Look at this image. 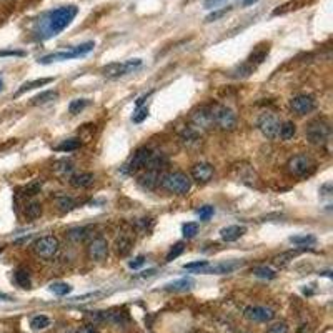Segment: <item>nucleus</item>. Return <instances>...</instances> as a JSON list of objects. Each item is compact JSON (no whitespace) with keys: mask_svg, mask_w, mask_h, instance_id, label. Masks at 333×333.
<instances>
[{"mask_svg":"<svg viewBox=\"0 0 333 333\" xmlns=\"http://www.w3.org/2000/svg\"><path fill=\"white\" fill-rule=\"evenodd\" d=\"M315 99L312 95H305V94H301V95H296L293 97L292 100H290V108L296 113V115H307V113H310L315 110Z\"/></svg>","mask_w":333,"mask_h":333,"instance_id":"2eb2a0df","label":"nucleus"},{"mask_svg":"<svg viewBox=\"0 0 333 333\" xmlns=\"http://www.w3.org/2000/svg\"><path fill=\"white\" fill-rule=\"evenodd\" d=\"M52 172L60 180H69L74 175V163L70 160H58L52 165Z\"/></svg>","mask_w":333,"mask_h":333,"instance_id":"a211bd4d","label":"nucleus"},{"mask_svg":"<svg viewBox=\"0 0 333 333\" xmlns=\"http://www.w3.org/2000/svg\"><path fill=\"white\" fill-rule=\"evenodd\" d=\"M30 326H32V330H45L50 326V318L45 315H35L30 320Z\"/></svg>","mask_w":333,"mask_h":333,"instance_id":"c9c22d12","label":"nucleus"},{"mask_svg":"<svg viewBox=\"0 0 333 333\" xmlns=\"http://www.w3.org/2000/svg\"><path fill=\"white\" fill-rule=\"evenodd\" d=\"M55 78H52V77H48V78H37V80H32V82H25L23 85L17 90V94L15 97H20L22 94H25V92H30V90H34V88H37V87H42V85H47V83H50L53 82Z\"/></svg>","mask_w":333,"mask_h":333,"instance_id":"bb28decb","label":"nucleus"},{"mask_svg":"<svg viewBox=\"0 0 333 333\" xmlns=\"http://www.w3.org/2000/svg\"><path fill=\"white\" fill-rule=\"evenodd\" d=\"M288 172L293 175V177H307L315 170V162L312 157H308L305 154L295 155L288 160L287 163Z\"/></svg>","mask_w":333,"mask_h":333,"instance_id":"6e6552de","label":"nucleus"},{"mask_svg":"<svg viewBox=\"0 0 333 333\" xmlns=\"http://www.w3.org/2000/svg\"><path fill=\"white\" fill-rule=\"evenodd\" d=\"M193 285H195L193 278H180V280H175V282L167 283L165 288H163V290H167V292H175V293H178V292H189V290H192Z\"/></svg>","mask_w":333,"mask_h":333,"instance_id":"393cba45","label":"nucleus"},{"mask_svg":"<svg viewBox=\"0 0 333 333\" xmlns=\"http://www.w3.org/2000/svg\"><path fill=\"white\" fill-rule=\"evenodd\" d=\"M143 263H145V257H143V255H138V257H135V258L132 260V262L129 263V266H130V268L135 270V268H140Z\"/></svg>","mask_w":333,"mask_h":333,"instance_id":"3c124183","label":"nucleus"},{"mask_svg":"<svg viewBox=\"0 0 333 333\" xmlns=\"http://www.w3.org/2000/svg\"><path fill=\"white\" fill-rule=\"evenodd\" d=\"M55 99H58V92H55V90H47V92H42L37 97H34L32 105H44V104H48V102H52Z\"/></svg>","mask_w":333,"mask_h":333,"instance_id":"473e14b6","label":"nucleus"},{"mask_svg":"<svg viewBox=\"0 0 333 333\" xmlns=\"http://www.w3.org/2000/svg\"><path fill=\"white\" fill-rule=\"evenodd\" d=\"M132 247H133L132 232H120L113 241V250L117 257H127L132 252Z\"/></svg>","mask_w":333,"mask_h":333,"instance_id":"f3484780","label":"nucleus"},{"mask_svg":"<svg viewBox=\"0 0 333 333\" xmlns=\"http://www.w3.org/2000/svg\"><path fill=\"white\" fill-rule=\"evenodd\" d=\"M290 241L295 245H301V247H307V245H313L317 238L313 235H298V237H290Z\"/></svg>","mask_w":333,"mask_h":333,"instance_id":"a19ab883","label":"nucleus"},{"mask_svg":"<svg viewBox=\"0 0 333 333\" xmlns=\"http://www.w3.org/2000/svg\"><path fill=\"white\" fill-rule=\"evenodd\" d=\"M90 102L87 99H77V100H72L70 102V105H69V112L72 115H77V113H80L83 108L88 107Z\"/></svg>","mask_w":333,"mask_h":333,"instance_id":"ea45409f","label":"nucleus"},{"mask_svg":"<svg viewBox=\"0 0 333 333\" xmlns=\"http://www.w3.org/2000/svg\"><path fill=\"white\" fill-rule=\"evenodd\" d=\"M77 333H99V330L94 328L92 325H85V326H80V328L77 330Z\"/></svg>","mask_w":333,"mask_h":333,"instance_id":"864d4df0","label":"nucleus"},{"mask_svg":"<svg viewBox=\"0 0 333 333\" xmlns=\"http://www.w3.org/2000/svg\"><path fill=\"white\" fill-rule=\"evenodd\" d=\"M230 10H232V7H223V9H220V10L211 12V14L207 17V19H205V22H215V20H219V19H222L223 15H227Z\"/></svg>","mask_w":333,"mask_h":333,"instance_id":"49530a36","label":"nucleus"},{"mask_svg":"<svg viewBox=\"0 0 333 333\" xmlns=\"http://www.w3.org/2000/svg\"><path fill=\"white\" fill-rule=\"evenodd\" d=\"M152 154H154V152H152V150H150L148 147L138 148L137 152L130 157V160L125 163L124 172L129 173V175H133V173H137L138 170H142V168L145 167V163L148 162L150 155H152Z\"/></svg>","mask_w":333,"mask_h":333,"instance_id":"9b49d317","label":"nucleus"},{"mask_svg":"<svg viewBox=\"0 0 333 333\" xmlns=\"http://www.w3.org/2000/svg\"><path fill=\"white\" fill-rule=\"evenodd\" d=\"M14 282H15V285H19L20 288H25V290L32 288V280H30V274H28V270H25V268L15 270Z\"/></svg>","mask_w":333,"mask_h":333,"instance_id":"cd10ccee","label":"nucleus"},{"mask_svg":"<svg viewBox=\"0 0 333 333\" xmlns=\"http://www.w3.org/2000/svg\"><path fill=\"white\" fill-rule=\"evenodd\" d=\"M0 300H4V301H9V300H10V296H9V295H4V293H0Z\"/></svg>","mask_w":333,"mask_h":333,"instance_id":"4d7b16f0","label":"nucleus"},{"mask_svg":"<svg viewBox=\"0 0 333 333\" xmlns=\"http://www.w3.org/2000/svg\"><path fill=\"white\" fill-rule=\"evenodd\" d=\"M140 65H142L140 58H132V60H127V62H113L102 69V75L107 78H118L122 75L130 74V72L138 69Z\"/></svg>","mask_w":333,"mask_h":333,"instance_id":"0eeeda50","label":"nucleus"},{"mask_svg":"<svg viewBox=\"0 0 333 333\" xmlns=\"http://www.w3.org/2000/svg\"><path fill=\"white\" fill-rule=\"evenodd\" d=\"M190 127L200 133L205 130H210L211 127H214L211 115H210V107H200L197 110H193L190 115Z\"/></svg>","mask_w":333,"mask_h":333,"instance_id":"9d476101","label":"nucleus"},{"mask_svg":"<svg viewBox=\"0 0 333 333\" xmlns=\"http://www.w3.org/2000/svg\"><path fill=\"white\" fill-rule=\"evenodd\" d=\"M80 147H82L80 138H67L60 145H57L55 150L57 152H74V150H78Z\"/></svg>","mask_w":333,"mask_h":333,"instance_id":"2f4dec72","label":"nucleus"},{"mask_svg":"<svg viewBox=\"0 0 333 333\" xmlns=\"http://www.w3.org/2000/svg\"><path fill=\"white\" fill-rule=\"evenodd\" d=\"M310 4H312V0H290V2L280 5V7H277L274 12H271V15H274V17L287 15V14H290V12L300 10V9H304V7H307V5H310Z\"/></svg>","mask_w":333,"mask_h":333,"instance_id":"aec40b11","label":"nucleus"},{"mask_svg":"<svg viewBox=\"0 0 333 333\" xmlns=\"http://www.w3.org/2000/svg\"><path fill=\"white\" fill-rule=\"evenodd\" d=\"M88 230L87 228H83V227H77V228H72L67 232V238L72 240V241H75V244H80V241H83L87 238V233Z\"/></svg>","mask_w":333,"mask_h":333,"instance_id":"f704fd0d","label":"nucleus"},{"mask_svg":"<svg viewBox=\"0 0 333 333\" xmlns=\"http://www.w3.org/2000/svg\"><path fill=\"white\" fill-rule=\"evenodd\" d=\"M0 252H2V247H0Z\"/></svg>","mask_w":333,"mask_h":333,"instance_id":"bf43d9fd","label":"nucleus"},{"mask_svg":"<svg viewBox=\"0 0 333 333\" xmlns=\"http://www.w3.org/2000/svg\"><path fill=\"white\" fill-rule=\"evenodd\" d=\"M252 274L255 277H258V278H263V280H274V278L277 277L275 270H271V268H268V266H263V265L253 266Z\"/></svg>","mask_w":333,"mask_h":333,"instance_id":"72a5a7b5","label":"nucleus"},{"mask_svg":"<svg viewBox=\"0 0 333 333\" xmlns=\"http://www.w3.org/2000/svg\"><path fill=\"white\" fill-rule=\"evenodd\" d=\"M198 217H200V220L202 222H207V220H210V217L214 215V207H210V205H205V207H202L198 211Z\"/></svg>","mask_w":333,"mask_h":333,"instance_id":"de8ad7c7","label":"nucleus"},{"mask_svg":"<svg viewBox=\"0 0 333 333\" xmlns=\"http://www.w3.org/2000/svg\"><path fill=\"white\" fill-rule=\"evenodd\" d=\"M58 250H60V241L57 237H53V235H45V237H40L34 241L35 255L44 260L53 258L58 253Z\"/></svg>","mask_w":333,"mask_h":333,"instance_id":"423d86ee","label":"nucleus"},{"mask_svg":"<svg viewBox=\"0 0 333 333\" xmlns=\"http://www.w3.org/2000/svg\"><path fill=\"white\" fill-rule=\"evenodd\" d=\"M255 2H257V0H244V5H245V7H248V5H252Z\"/></svg>","mask_w":333,"mask_h":333,"instance_id":"6e6d98bb","label":"nucleus"},{"mask_svg":"<svg viewBox=\"0 0 333 333\" xmlns=\"http://www.w3.org/2000/svg\"><path fill=\"white\" fill-rule=\"evenodd\" d=\"M95 181L94 173L90 172H80V173H74L69 178V184L74 187V189H87Z\"/></svg>","mask_w":333,"mask_h":333,"instance_id":"4be33fe9","label":"nucleus"},{"mask_svg":"<svg viewBox=\"0 0 333 333\" xmlns=\"http://www.w3.org/2000/svg\"><path fill=\"white\" fill-rule=\"evenodd\" d=\"M181 232H184L185 238H193L198 232V225L195 222H189V223H185V225L181 227Z\"/></svg>","mask_w":333,"mask_h":333,"instance_id":"c03bdc74","label":"nucleus"},{"mask_svg":"<svg viewBox=\"0 0 333 333\" xmlns=\"http://www.w3.org/2000/svg\"><path fill=\"white\" fill-rule=\"evenodd\" d=\"M223 2H227V0H205L203 2V7L205 9H217L219 5H222Z\"/></svg>","mask_w":333,"mask_h":333,"instance_id":"603ef678","label":"nucleus"},{"mask_svg":"<svg viewBox=\"0 0 333 333\" xmlns=\"http://www.w3.org/2000/svg\"><path fill=\"white\" fill-rule=\"evenodd\" d=\"M245 317L250 320V322H257V323H266L271 322L275 318V312L268 307H247L245 308Z\"/></svg>","mask_w":333,"mask_h":333,"instance_id":"4468645a","label":"nucleus"},{"mask_svg":"<svg viewBox=\"0 0 333 333\" xmlns=\"http://www.w3.org/2000/svg\"><path fill=\"white\" fill-rule=\"evenodd\" d=\"M48 290H50V292L53 295H57V296H65V295H69L72 292V287L65 282H55V283H52V285L48 287Z\"/></svg>","mask_w":333,"mask_h":333,"instance_id":"4c0bfd02","label":"nucleus"},{"mask_svg":"<svg viewBox=\"0 0 333 333\" xmlns=\"http://www.w3.org/2000/svg\"><path fill=\"white\" fill-rule=\"evenodd\" d=\"M4 90V80H2V77H0V92Z\"/></svg>","mask_w":333,"mask_h":333,"instance_id":"13d9d810","label":"nucleus"},{"mask_svg":"<svg viewBox=\"0 0 333 333\" xmlns=\"http://www.w3.org/2000/svg\"><path fill=\"white\" fill-rule=\"evenodd\" d=\"M247 232L245 227H240V225H230L220 230V237L223 241H237L240 237H244Z\"/></svg>","mask_w":333,"mask_h":333,"instance_id":"b1692460","label":"nucleus"},{"mask_svg":"<svg viewBox=\"0 0 333 333\" xmlns=\"http://www.w3.org/2000/svg\"><path fill=\"white\" fill-rule=\"evenodd\" d=\"M42 180H32L30 184H27L23 189L20 190V193L23 197H34V195H37V193L42 190Z\"/></svg>","mask_w":333,"mask_h":333,"instance_id":"e433bc0d","label":"nucleus"},{"mask_svg":"<svg viewBox=\"0 0 333 333\" xmlns=\"http://www.w3.org/2000/svg\"><path fill=\"white\" fill-rule=\"evenodd\" d=\"M305 135H307V140L312 145L320 147V145H325L330 140L331 127L325 118H315L305 127Z\"/></svg>","mask_w":333,"mask_h":333,"instance_id":"7ed1b4c3","label":"nucleus"},{"mask_svg":"<svg viewBox=\"0 0 333 333\" xmlns=\"http://www.w3.org/2000/svg\"><path fill=\"white\" fill-rule=\"evenodd\" d=\"M296 255V252H287V253H282V255L275 257V263H280V265H285L288 260H292Z\"/></svg>","mask_w":333,"mask_h":333,"instance_id":"8fccbe9b","label":"nucleus"},{"mask_svg":"<svg viewBox=\"0 0 333 333\" xmlns=\"http://www.w3.org/2000/svg\"><path fill=\"white\" fill-rule=\"evenodd\" d=\"M23 215L27 220H37L42 215V203L40 202H28L23 208Z\"/></svg>","mask_w":333,"mask_h":333,"instance_id":"c756f323","label":"nucleus"},{"mask_svg":"<svg viewBox=\"0 0 333 333\" xmlns=\"http://www.w3.org/2000/svg\"><path fill=\"white\" fill-rule=\"evenodd\" d=\"M210 115H211V122L215 127H219L223 132H232L237 127V115L225 105H211L210 107Z\"/></svg>","mask_w":333,"mask_h":333,"instance_id":"20e7f679","label":"nucleus"},{"mask_svg":"<svg viewBox=\"0 0 333 333\" xmlns=\"http://www.w3.org/2000/svg\"><path fill=\"white\" fill-rule=\"evenodd\" d=\"M208 266L207 260H197V262H192V263H185L184 265V270H189V271H200L203 274V270Z\"/></svg>","mask_w":333,"mask_h":333,"instance_id":"79ce46f5","label":"nucleus"},{"mask_svg":"<svg viewBox=\"0 0 333 333\" xmlns=\"http://www.w3.org/2000/svg\"><path fill=\"white\" fill-rule=\"evenodd\" d=\"M253 70H255V67L250 65L248 62H244V64L235 67V69L230 72V75H232L233 78H247L253 74Z\"/></svg>","mask_w":333,"mask_h":333,"instance_id":"7c9ffc66","label":"nucleus"},{"mask_svg":"<svg viewBox=\"0 0 333 333\" xmlns=\"http://www.w3.org/2000/svg\"><path fill=\"white\" fill-rule=\"evenodd\" d=\"M78 14L77 5H62L58 9L48 10L42 14L34 25V34L39 40H48L52 37H57L60 32L70 25Z\"/></svg>","mask_w":333,"mask_h":333,"instance_id":"f257e3e1","label":"nucleus"},{"mask_svg":"<svg viewBox=\"0 0 333 333\" xmlns=\"http://www.w3.org/2000/svg\"><path fill=\"white\" fill-rule=\"evenodd\" d=\"M180 143L181 147L185 150H189V152H197L202 147V133L197 132L195 129H192V127H187L184 129V132L180 133Z\"/></svg>","mask_w":333,"mask_h":333,"instance_id":"ddd939ff","label":"nucleus"},{"mask_svg":"<svg viewBox=\"0 0 333 333\" xmlns=\"http://www.w3.org/2000/svg\"><path fill=\"white\" fill-rule=\"evenodd\" d=\"M268 52H270V44H260V45H257L255 48H253V52L250 53V57L247 58V62L257 69V67L266 58Z\"/></svg>","mask_w":333,"mask_h":333,"instance_id":"5701e85b","label":"nucleus"},{"mask_svg":"<svg viewBox=\"0 0 333 333\" xmlns=\"http://www.w3.org/2000/svg\"><path fill=\"white\" fill-rule=\"evenodd\" d=\"M257 127L258 130L263 133V137L270 138V140H274V138L278 137V133H280V120H278L275 115L271 113H262L257 120Z\"/></svg>","mask_w":333,"mask_h":333,"instance_id":"1a4fd4ad","label":"nucleus"},{"mask_svg":"<svg viewBox=\"0 0 333 333\" xmlns=\"http://www.w3.org/2000/svg\"><path fill=\"white\" fill-rule=\"evenodd\" d=\"M160 177H162L160 172L145 170V173H142L140 177H138V185H140L142 189H145V190H154L155 187H159Z\"/></svg>","mask_w":333,"mask_h":333,"instance_id":"412c9836","label":"nucleus"},{"mask_svg":"<svg viewBox=\"0 0 333 333\" xmlns=\"http://www.w3.org/2000/svg\"><path fill=\"white\" fill-rule=\"evenodd\" d=\"M184 250H185V245L181 244V241H178V244H175L172 248H170V252L167 253V258H165V262H172L173 258H177V257H180L181 253H184Z\"/></svg>","mask_w":333,"mask_h":333,"instance_id":"37998d69","label":"nucleus"},{"mask_svg":"<svg viewBox=\"0 0 333 333\" xmlns=\"http://www.w3.org/2000/svg\"><path fill=\"white\" fill-rule=\"evenodd\" d=\"M167 157L163 154H152L150 155L148 162L145 163L143 168H147V170H155V172H162L163 168L167 167Z\"/></svg>","mask_w":333,"mask_h":333,"instance_id":"a878e982","label":"nucleus"},{"mask_svg":"<svg viewBox=\"0 0 333 333\" xmlns=\"http://www.w3.org/2000/svg\"><path fill=\"white\" fill-rule=\"evenodd\" d=\"M214 173H215L214 165H210V163H207V162L195 163L190 170L192 178L195 180L197 184H208V181L214 178Z\"/></svg>","mask_w":333,"mask_h":333,"instance_id":"dca6fc26","label":"nucleus"},{"mask_svg":"<svg viewBox=\"0 0 333 333\" xmlns=\"http://www.w3.org/2000/svg\"><path fill=\"white\" fill-rule=\"evenodd\" d=\"M296 133V127L293 122H285L282 124L280 127V133H278V137H282L283 140H290V138H293Z\"/></svg>","mask_w":333,"mask_h":333,"instance_id":"58836bf2","label":"nucleus"},{"mask_svg":"<svg viewBox=\"0 0 333 333\" xmlns=\"http://www.w3.org/2000/svg\"><path fill=\"white\" fill-rule=\"evenodd\" d=\"M147 117H148V108L147 107H137L135 113L132 115V120L135 124H142Z\"/></svg>","mask_w":333,"mask_h":333,"instance_id":"a18cd8bd","label":"nucleus"},{"mask_svg":"<svg viewBox=\"0 0 333 333\" xmlns=\"http://www.w3.org/2000/svg\"><path fill=\"white\" fill-rule=\"evenodd\" d=\"M159 185L168 193H173V195H185L192 189V180L184 172H168L160 177Z\"/></svg>","mask_w":333,"mask_h":333,"instance_id":"f03ea898","label":"nucleus"},{"mask_svg":"<svg viewBox=\"0 0 333 333\" xmlns=\"http://www.w3.org/2000/svg\"><path fill=\"white\" fill-rule=\"evenodd\" d=\"M266 333H288V326L287 323H275V325H271L268 330H266Z\"/></svg>","mask_w":333,"mask_h":333,"instance_id":"09e8293b","label":"nucleus"},{"mask_svg":"<svg viewBox=\"0 0 333 333\" xmlns=\"http://www.w3.org/2000/svg\"><path fill=\"white\" fill-rule=\"evenodd\" d=\"M244 265L241 262H222L219 265H208L203 270V274H211V275H223V274H232L233 270L240 268Z\"/></svg>","mask_w":333,"mask_h":333,"instance_id":"6ab92c4d","label":"nucleus"},{"mask_svg":"<svg viewBox=\"0 0 333 333\" xmlns=\"http://www.w3.org/2000/svg\"><path fill=\"white\" fill-rule=\"evenodd\" d=\"M55 207L58 208L60 214H69V211H72L75 208V200L74 198H70V197H57L55 200Z\"/></svg>","mask_w":333,"mask_h":333,"instance_id":"c85d7f7f","label":"nucleus"},{"mask_svg":"<svg viewBox=\"0 0 333 333\" xmlns=\"http://www.w3.org/2000/svg\"><path fill=\"white\" fill-rule=\"evenodd\" d=\"M95 44L94 42H85V44H80L74 47L72 50H64V52H55V53H50V55H45L42 57L39 62L40 64H52V62H60V60H69V58H77V57H83L87 55L88 52L94 50Z\"/></svg>","mask_w":333,"mask_h":333,"instance_id":"39448f33","label":"nucleus"},{"mask_svg":"<svg viewBox=\"0 0 333 333\" xmlns=\"http://www.w3.org/2000/svg\"><path fill=\"white\" fill-rule=\"evenodd\" d=\"M0 55H23V52H0Z\"/></svg>","mask_w":333,"mask_h":333,"instance_id":"5fc2aeb1","label":"nucleus"},{"mask_svg":"<svg viewBox=\"0 0 333 333\" xmlns=\"http://www.w3.org/2000/svg\"><path fill=\"white\" fill-rule=\"evenodd\" d=\"M108 255V241L102 237H97L88 241L87 245V257L92 262H102Z\"/></svg>","mask_w":333,"mask_h":333,"instance_id":"f8f14e48","label":"nucleus"}]
</instances>
